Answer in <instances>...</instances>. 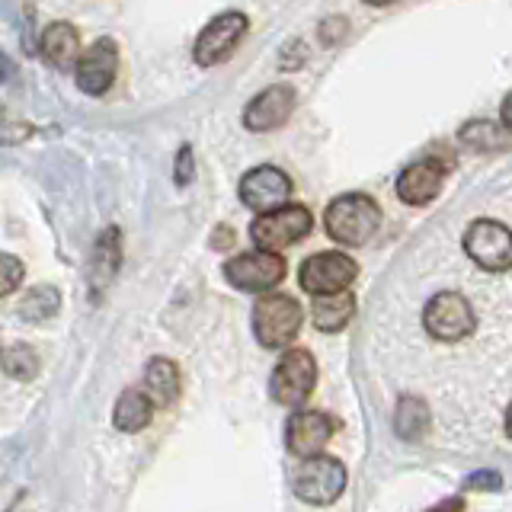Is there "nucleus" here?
<instances>
[{
    "label": "nucleus",
    "mask_w": 512,
    "mask_h": 512,
    "mask_svg": "<svg viewBox=\"0 0 512 512\" xmlns=\"http://www.w3.org/2000/svg\"><path fill=\"white\" fill-rule=\"evenodd\" d=\"M23 276H26V266L16 260L13 253H0V298L13 295L16 288L23 285Z\"/></svg>",
    "instance_id": "25"
},
{
    "label": "nucleus",
    "mask_w": 512,
    "mask_h": 512,
    "mask_svg": "<svg viewBox=\"0 0 512 512\" xmlns=\"http://www.w3.org/2000/svg\"><path fill=\"white\" fill-rule=\"evenodd\" d=\"M250 29L247 13L240 10H228L218 13L212 23H205L202 32L196 36V45H192V58H196L199 68H215V64L228 61L234 55V48L244 42Z\"/></svg>",
    "instance_id": "5"
},
{
    "label": "nucleus",
    "mask_w": 512,
    "mask_h": 512,
    "mask_svg": "<svg viewBox=\"0 0 512 512\" xmlns=\"http://www.w3.org/2000/svg\"><path fill=\"white\" fill-rule=\"evenodd\" d=\"M359 266L356 260H349L340 250H327V253H314L301 263L298 269V282L308 295H333V292H346V288L356 282Z\"/></svg>",
    "instance_id": "7"
},
{
    "label": "nucleus",
    "mask_w": 512,
    "mask_h": 512,
    "mask_svg": "<svg viewBox=\"0 0 512 512\" xmlns=\"http://www.w3.org/2000/svg\"><path fill=\"white\" fill-rule=\"evenodd\" d=\"M304 61H308V45H304L301 39H292V42L282 45V52H279V68L282 71H298Z\"/></svg>",
    "instance_id": "26"
},
{
    "label": "nucleus",
    "mask_w": 512,
    "mask_h": 512,
    "mask_svg": "<svg viewBox=\"0 0 512 512\" xmlns=\"http://www.w3.org/2000/svg\"><path fill=\"white\" fill-rule=\"evenodd\" d=\"M317 384V362L308 349H285L279 365L272 368L269 394L282 407H298L311 397Z\"/></svg>",
    "instance_id": "6"
},
{
    "label": "nucleus",
    "mask_w": 512,
    "mask_h": 512,
    "mask_svg": "<svg viewBox=\"0 0 512 512\" xmlns=\"http://www.w3.org/2000/svg\"><path fill=\"white\" fill-rule=\"evenodd\" d=\"M336 432V423L330 420L327 413L320 410H301L288 420L285 429V442H288V452L298 455V458H314L324 452V445L330 442V436Z\"/></svg>",
    "instance_id": "14"
},
{
    "label": "nucleus",
    "mask_w": 512,
    "mask_h": 512,
    "mask_svg": "<svg viewBox=\"0 0 512 512\" xmlns=\"http://www.w3.org/2000/svg\"><path fill=\"white\" fill-rule=\"evenodd\" d=\"M234 228H228V224H218V228L212 231V247L215 250H231L234 247Z\"/></svg>",
    "instance_id": "30"
},
{
    "label": "nucleus",
    "mask_w": 512,
    "mask_h": 512,
    "mask_svg": "<svg viewBox=\"0 0 512 512\" xmlns=\"http://www.w3.org/2000/svg\"><path fill=\"white\" fill-rule=\"evenodd\" d=\"M119 266H122V231L112 224V228H106L100 237H96V244L90 250L87 279H90L93 301H100L103 288H109V282L116 279Z\"/></svg>",
    "instance_id": "16"
},
{
    "label": "nucleus",
    "mask_w": 512,
    "mask_h": 512,
    "mask_svg": "<svg viewBox=\"0 0 512 512\" xmlns=\"http://www.w3.org/2000/svg\"><path fill=\"white\" fill-rule=\"evenodd\" d=\"M349 32V23L343 20V16H327L324 23H320V42L324 45H336L343 36Z\"/></svg>",
    "instance_id": "28"
},
{
    "label": "nucleus",
    "mask_w": 512,
    "mask_h": 512,
    "mask_svg": "<svg viewBox=\"0 0 512 512\" xmlns=\"http://www.w3.org/2000/svg\"><path fill=\"white\" fill-rule=\"evenodd\" d=\"M381 224V208L372 196L365 192H346L336 196L327 212H324V228L327 234L343 247H362L375 237Z\"/></svg>",
    "instance_id": "1"
},
{
    "label": "nucleus",
    "mask_w": 512,
    "mask_h": 512,
    "mask_svg": "<svg viewBox=\"0 0 512 512\" xmlns=\"http://www.w3.org/2000/svg\"><path fill=\"white\" fill-rule=\"evenodd\" d=\"M151 420H154V400L144 391L125 388L116 400V410H112V426L119 432H141L151 426Z\"/></svg>",
    "instance_id": "19"
},
{
    "label": "nucleus",
    "mask_w": 512,
    "mask_h": 512,
    "mask_svg": "<svg viewBox=\"0 0 512 512\" xmlns=\"http://www.w3.org/2000/svg\"><path fill=\"white\" fill-rule=\"evenodd\" d=\"M288 196H292V176L285 170L263 164L244 173L240 180V202H244L250 212H276V208L288 205Z\"/></svg>",
    "instance_id": "12"
},
{
    "label": "nucleus",
    "mask_w": 512,
    "mask_h": 512,
    "mask_svg": "<svg viewBox=\"0 0 512 512\" xmlns=\"http://www.w3.org/2000/svg\"><path fill=\"white\" fill-rule=\"evenodd\" d=\"M295 87L288 84H272L263 93H256L244 109V128L250 132H276L288 119H292L295 109Z\"/></svg>",
    "instance_id": "13"
},
{
    "label": "nucleus",
    "mask_w": 512,
    "mask_h": 512,
    "mask_svg": "<svg viewBox=\"0 0 512 512\" xmlns=\"http://www.w3.org/2000/svg\"><path fill=\"white\" fill-rule=\"evenodd\" d=\"M314 327L317 330H324V333H336V330H343L352 314H356V298L349 295V288L346 292H333V295H317L314 298Z\"/></svg>",
    "instance_id": "20"
},
{
    "label": "nucleus",
    "mask_w": 512,
    "mask_h": 512,
    "mask_svg": "<svg viewBox=\"0 0 512 512\" xmlns=\"http://www.w3.org/2000/svg\"><path fill=\"white\" fill-rule=\"evenodd\" d=\"M224 279L240 292H269L285 279V260L269 250L240 253L224 263Z\"/></svg>",
    "instance_id": "10"
},
{
    "label": "nucleus",
    "mask_w": 512,
    "mask_h": 512,
    "mask_svg": "<svg viewBox=\"0 0 512 512\" xmlns=\"http://www.w3.org/2000/svg\"><path fill=\"white\" fill-rule=\"evenodd\" d=\"M192 176H196V160H192V148L183 144L180 151H176V164H173V183L176 186H189Z\"/></svg>",
    "instance_id": "27"
},
{
    "label": "nucleus",
    "mask_w": 512,
    "mask_h": 512,
    "mask_svg": "<svg viewBox=\"0 0 512 512\" xmlns=\"http://www.w3.org/2000/svg\"><path fill=\"white\" fill-rule=\"evenodd\" d=\"M301 330V304L292 295H263L253 304V333L266 349H285Z\"/></svg>",
    "instance_id": "2"
},
{
    "label": "nucleus",
    "mask_w": 512,
    "mask_h": 512,
    "mask_svg": "<svg viewBox=\"0 0 512 512\" xmlns=\"http://www.w3.org/2000/svg\"><path fill=\"white\" fill-rule=\"evenodd\" d=\"M74 77L77 87L84 90L87 96H103L112 90L119 77V45L116 39H96L87 52H80L77 64H74Z\"/></svg>",
    "instance_id": "11"
},
{
    "label": "nucleus",
    "mask_w": 512,
    "mask_h": 512,
    "mask_svg": "<svg viewBox=\"0 0 512 512\" xmlns=\"http://www.w3.org/2000/svg\"><path fill=\"white\" fill-rule=\"evenodd\" d=\"M39 52L42 58L52 64L58 71H68L77 64L80 58V32L74 23L68 20H58V23H48L42 29V39H39Z\"/></svg>",
    "instance_id": "17"
},
{
    "label": "nucleus",
    "mask_w": 512,
    "mask_h": 512,
    "mask_svg": "<svg viewBox=\"0 0 512 512\" xmlns=\"http://www.w3.org/2000/svg\"><path fill=\"white\" fill-rule=\"evenodd\" d=\"M144 391L154 400V404H176L183 394V375L176 362L164 359V356H154L148 365H144Z\"/></svg>",
    "instance_id": "18"
},
{
    "label": "nucleus",
    "mask_w": 512,
    "mask_h": 512,
    "mask_svg": "<svg viewBox=\"0 0 512 512\" xmlns=\"http://www.w3.org/2000/svg\"><path fill=\"white\" fill-rule=\"evenodd\" d=\"M314 218L304 205H282L276 212H266L250 224V237L260 250L279 253L285 247L298 244L311 234Z\"/></svg>",
    "instance_id": "4"
},
{
    "label": "nucleus",
    "mask_w": 512,
    "mask_h": 512,
    "mask_svg": "<svg viewBox=\"0 0 512 512\" xmlns=\"http://www.w3.org/2000/svg\"><path fill=\"white\" fill-rule=\"evenodd\" d=\"M426 512H464V500H442V503H436L432 509H426Z\"/></svg>",
    "instance_id": "31"
},
{
    "label": "nucleus",
    "mask_w": 512,
    "mask_h": 512,
    "mask_svg": "<svg viewBox=\"0 0 512 512\" xmlns=\"http://www.w3.org/2000/svg\"><path fill=\"white\" fill-rule=\"evenodd\" d=\"M423 324H426V330L432 336H436V340L455 343V340H464V336L474 333L477 317H474V308H471L464 295H458V292H439L436 298L426 304Z\"/></svg>",
    "instance_id": "9"
},
{
    "label": "nucleus",
    "mask_w": 512,
    "mask_h": 512,
    "mask_svg": "<svg viewBox=\"0 0 512 512\" xmlns=\"http://www.w3.org/2000/svg\"><path fill=\"white\" fill-rule=\"evenodd\" d=\"M4 71H7V58L0 55V77H4Z\"/></svg>",
    "instance_id": "35"
},
{
    "label": "nucleus",
    "mask_w": 512,
    "mask_h": 512,
    "mask_svg": "<svg viewBox=\"0 0 512 512\" xmlns=\"http://www.w3.org/2000/svg\"><path fill=\"white\" fill-rule=\"evenodd\" d=\"M448 170H452V164H445V160H432V157L429 160H416V164H410L404 173L397 176L400 202H407V205L432 202L442 192Z\"/></svg>",
    "instance_id": "15"
},
{
    "label": "nucleus",
    "mask_w": 512,
    "mask_h": 512,
    "mask_svg": "<svg viewBox=\"0 0 512 512\" xmlns=\"http://www.w3.org/2000/svg\"><path fill=\"white\" fill-rule=\"evenodd\" d=\"M468 490H500L503 487V477L496 471H474L468 480H464Z\"/></svg>",
    "instance_id": "29"
},
{
    "label": "nucleus",
    "mask_w": 512,
    "mask_h": 512,
    "mask_svg": "<svg viewBox=\"0 0 512 512\" xmlns=\"http://www.w3.org/2000/svg\"><path fill=\"white\" fill-rule=\"evenodd\" d=\"M365 4H372V7H388V4H394V0H365Z\"/></svg>",
    "instance_id": "34"
},
{
    "label": "nucleus",
    "mask_w": 512,
    "mask_h": 512,
    "mask_svg": "<svg viewBox=\"0 0 512 512\" xmlns=\"http://www.w3.org/2000/svg\"><path fill=\"white\" fill-rule=\"evenodd\" d=\"M500 119H503V128H509L512 132V93L503 100V109H500Z\"/></svg>",
    "instance_id": "32"
},
{
    "label": "nucleus",
    "mask_w": 512,
    "mask_h": 512,
    "mask_svg": "<svg viewBox=\"0 0 512 512\" xmlns=\"http://www.w3.org/2000/svg\"><path fill=\"white\" fill-rule=\"evenodd\" d=\"M461 141L468 144V148H477V151H496V148H503V132L496 128L493 122H468L461 128Z\"/></svg>",
    "instance_id": "24"
},
{
    "label": "nucleus",
    "mask_w": 512,
    "mask_h": 512,
    "mask_svg": "<svg viewBox=\"0 0 512 512\" xmlns=\"http://www.w3.org/2000/svg\"><path fill=\"white\" fill-rule=\"evenodd\" d=\"M0 368H4L10 378L32 381L39 375V356L26 343H13L0 349Z\"/></svg>",
    "instance_id": "23"
},
{
    "label": "nucleus",
    "mask_w": 512,
    "mask_h": 512,
    "mask_svg": "<svg viewBox=\"0 0 512 512\" xmlns=\"http://www.w3.org/2000/svg\"><path fill=\"white\" fill-rule=\"evenodd\" d=\"M292 490L301 503L308 506H330L343 496L346 490V468L340 458H330V455H314V458H304L295 471L292 480Z\"/></svg>",
    "instance_id": "3"
},
{
    "label": "nucleus",
    "mask_w": 512,
    "mask_h": 512,
    "mask_svg": "<svg viewBox=\"0 0 512 512\" xmlns=\"http://www.w3.org/2000/svg\"><path fill=\"white\" fill-rule=\"evenodd\" d=\"M429 426V407H426V400L420 397H400L397 400V410H394V432L400 439H407V442H416L426 432Z\"/></svg>",
    "instance_id": "22"
},
{
    "label": "nucleus",
    "mask_w": 512,
    "mask_h": 512,
    "mask_svg": "<svg viewBox=\"0 0 512 512\" xmlns=\"http://www.w3.org/2000/svg\"><path fill=\"white\" fill-rule=\"evenodd\" d=\"M61 308V292L55 285H36L29 288V292L20 298L16 304V314H20L26 324H45V320H52Z\"/></svg>",
    "instance_id": "21"
},
{
    "label": "nucleus",
    "mask_w": 512,
    "mask_h": 512,
    "mask_svg": "<svg viewBox=\"0 0 512 512\" xmlns=\"http://www.w3.org/2000/svg\"><path fill=\"white\" fill-rule=\"evenodd\" d=\"M506 432H509V439H512V404H509V410H506Z\"/></svg>",
    "instance_id": "33"
},
{
    "label": "nucleus",
    "mask_w": 512,
    "mask_h": 512,
    "mask_svg": "<svg viewBox=\"0 0 512 512\" xmlns=\"http://www.w3.org/2000/svg\"><path fill=\"white\" fill-rule=\"evenodd\" d=\"M464 253H468L480 269L506 272L512 269V231L493 218H480L464 231Z\"/></svg>",
    "instance_id": "8"
}]
</instances>
